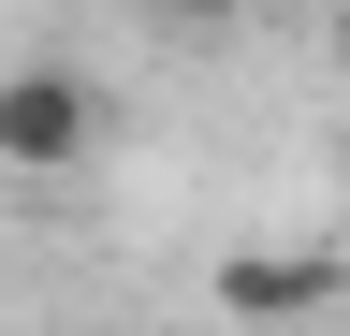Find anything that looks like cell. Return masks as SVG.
<instances>
[{
	"label": "cell",
	"mask_w": 350,
	"mask_h": 336,
	"mask_svg": "<svg viewBox=\"0 0 350 336\" xmlns=\"http://www.w3.org/2000/svg\"><path fill=\"white\" fill-rule=\"evenodd\" d=\"M146 15H175V29H234L248 0H146Z\"/></svg>",
	"instance_id": "cell-3"
},
{
	"label": "cell",
	"mask_w": 350,
	"mask_h": 336,
	"mask_svg": "<svg viewBox=\"0 0 350 336\" xmlns=\"http://www.w3.org/2000/svg\"><path fill=\"white\" fill-rule=\"evenodd\" d=\"M336 307V248H234V263H219V322H321Z\"/></svg>",
	"instance_id": "cell-2"
},
{
	"label": "cell",
	"mask_w": 350,
	"mask_h": 336,
	"mask_svg": "<svg viewBox=\"0 0 350 336\" xmlns=\"http://www.w3.org/2000/svg\"><path fill=\"white\" fill-rule=\"evenodd\" d=\"M103 132H117L103 73H73V59L0 73V176H73V161H103Z\"/></svg>",
	"instance_id": "cell-1"
}]
</instances>
